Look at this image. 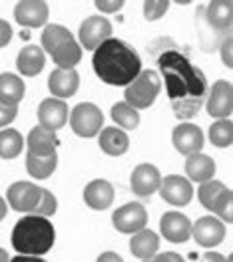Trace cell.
<instances>
[{"instance_id": "7bdbcfd3", "label": "cell", "mask_w": 233, "mask_h": 262, "mask_svg": "<svg viewBox=\"0 0 233 262\" xmlns=\"http://www.w3.org/2000/svg\"><path fill=\"white\" fill-rule=\"evenodd\" d=\"M6 213H8V203H6V201L0 196V221L6 216Z\"/></svg>"}, {"instance_id": "2e32d148", "label": "cell", "mask_w": 233, "mask_h": 262, "mask_svg": "<svg viewBox=\"0 0 233 262\" xmlns=\"http://www.w3.org/2000/svg\"><path fill=\"white\" fill-rule=\"evenodd\" d=\"M203 20L213 32H231L233 22V2L231 0H213L203 6Z\"/></svg>"}, {"instance_id": "e575fe53", "label": "cell", "mask_w": 233, "mask_h": 262, "mask_svg": "<svg viewBox=\"0 0 233 262\" xmlns=\"http://www.w3.org/2000/svg\"><path fill=\"white\" fill-rule=\"evenodd\" d=\"M16 115H18V105H4V103H0V127L6 129V125L12 123Z\"/></svg>"}, {"instance_id": "1f68e13d", "label": "cell", "mask_w": 233, "mask_h": 262, "mask_svg": "<svg viewBox=\"0 0 233 262\" xmlns=\"http://www.w3.org/2000/svg\"><path fill=\"white\" fill-rule=\"evenodd\" d=\"M209 141L216 147H229L233 143V123L231 119H217L209 127Z\"/></svg>"}, {"instance_id": "5b68a950", "label": "cell", "mask_w": 233, "mask_h": 262, "mask_svg": "<svg viewBox=\"0 0 233 262\" xmlns=\"http://www.w3.org/2000/svg\"><path fill=\"white\" fill-rule=\"evenodd\" d=\"M198 196H200L201 207L219 214L221 223H231L233 221V195L229 187H225L221 181L211 179L207 183H201Z\"/></svg>"}, {"instance_id": "f35d334b", "label": "cell", "mask_w": 233, "mask_h": 262, "mask_svg": "<svg viewBox=\"0 0 233 262\" xmlns=\"http://www.w3.org/2000/svg\"><path fill=\"white\" fill-rule=\"evenodd\" d=\"M150 262H185L182 254L178 252H162V254H156Z\"/></svg>"}, {"instance_id": "d4e9b609", "label": "cell", "mask_w": 233, "mask_h": 262, "mask_svg": "<svg viewBox=\"0 0 233 262\" xmlns=\"http://www.w3.org/2000/svg\"><path fill=\"white\" fill-rule=\"evenodd\" d=\"M100 147L110 157H120L130 147V137L120 127H104L100 131Z\"/></svg>"}, {"instance_id": "ab89813d", "label": "cell", "mask_w": 233, "mask_h": 262, "mask_svg": "<svg viewBox=\"0 0 233 262\" xmlns=\"http://www.w3.org/2000/svg\"><path fill=\"white\" fill-rule=\"evenodd\" d=\"M200 262H231V256H223V254H219V252L209 250V252H205V254L201 256Z\"/></svg>"}, {"instance_id": "277c9868", "label": "cell", "mask_w": 233, "mask_h": 262, "mask_svg": "<svg viewBox=\"0 0 233 262\" xmlns=\"http://www.w3.org/2000/svg\"><path fill=\"white\" fill-rule=\"evenodd\" d=\"M162 92V78L156 70H142L130 85H126L124 103L133 110H148Z\"/></svg>"}, {"instance_id": "8fae6325", "label": "cell", "mask_w": 233, "mask_h": 262, "mask_svg": "<svg viewBox=\"0 0 233 262\" xmlns=\"http://www.w3.org/2000/svg\"><path fill=\"white\" fill-rule=\"evenodd\" d=\"M158 191L166 203L176 207H185L193 196V185L182 175H167L162 177V185Z\"/></svg>"}, {"instance_id": "74e56055", "label": "cell", "mask_w": 233, "mask_h": 262, "mask_svg": "<svg viewBox=\"0 0 233 262\" xmlns=\"http://www.w3.org/2000/svg\"><path fill=\"white\" fill-rule=\"evenodd\" d=\"M10 40H12V26H10L6 20L0 18V48L8 46Z\"/></svg>"}, {"instance_id": "f546056e", "label": "cell", "mask_w": 233, "mask_h": 262, "mask_svg": "<svg viewBox=\"0 0 233 262\" xmlns=\"http://www.w3.org/2000/svg\"><path fill=\"white\" fill-rule=\"evenodd\" d=\"M24 149V139L16 129H6L0 131V157L2 159H14L22 153Z\"/></svg>"}, {"instance_id": "9c48e42d", "label": "cell", "mask_w": 233, "mask_h": 262, "mask_svg": "<svg viewBox=\"0 0 233 262\" xmlns=\"http://www.w3.org/2000/svg\"><path fill=\"white\" fill-rule=\"evenodd\" d=\"M80 44L86 50H96L108 38H112V22L104 16H88L78 30Z\"/></svg>"}, {"instance_id": "ba28073f", "label": "cell", "mask_w": 233, "mask_h": 262, "mask_svg": "<svg viewBox=\"0 0 233 262\" xmlns=\"http://www.w3.org/2000/svg\"><path fill=\"white\" fill-rule=\"evenodd\" d=\"M207 114L216 119H227L233 110V90L231 83L225 80H217L209 90H207Z\"/></svg>"}, {"instance_id": "d6a6232c", "label": "cell", "mask_w": 233, "mask_h": 262, "mask_svg": "<svg viewBox=\"0 0 233 262\" xmlns=\"http://www.w3.org/2000/svg\"><path fill=\"white\" fill-rule=\"evenodd\" d=\"M56 209H58V203H56V196L52 195L48 189H42L40 191V199H38V203H36V207H34L32 214H38V216H52V214L56 213Z\"/></svg>"}, {"instance_id": "7402d4cb", "label": "cell", "mask_w": 233, "mask_h": 262, "mask_svg": "<svg viewBox=\"0 0 233 262\" xmlns=\"http://www.w3.org/2000/svg\"><path fill=\"white\" fill-rule=\"evenodd\" d=\"M44 66H46V56H44V50L40 46L28 44L20 50L16 58V68L22 76L34 78L44 70Z\"/></svg>"}, {"instance_id": "30bf717a", "label": "cell", "mask_w": 233, "mask_h": 262, "mask_svg": "<svg viewBox=\"0 0 233 262\" xmlns=\"http://www.w3.org/2000/svg\"><path fill=\"white\" fill-rule=\"evenodd\" d=\"M40 191L42 187L34 185V183H28V181H18L14 185L8 187L6 191V201L8 205L16 211V213H26L32 214L34 207L40 199Z\"/></svg>"}, {"instance_id": "ee69618b", "label": "cell", "mask_w": 233, "mask_h": 262, "mask_svg": "<svg viewBox=\"0 0 233 262\" xmlns=\"http://www.w3.org/2000/svg\"><path fill=\"white\" fill-rule=\"evenodd\" d=\"M0 262H10V256H8V252L4 248H0Z\"/></svg>"}, {"instance_id": "d590c367", "label": "cell", "mask_w": 233, "mask_h": 262, "mask_svg": "<svg viewBox=\"0 0 233 262\" xmlns=\"http://www.w3.org/2000/svg\"><path fill=\"white\" fill-rule=\"evenodd\" d=\"M96 8L106 14H114L120 8H124V0H96Z\"/></svg>"}, {"instance_id": "4fadbf2b", "label": "cell", "mask_w": 233, "mask_h": 262, "mask_svg": "<svg viewBox=\"0 0 233 262\" xmlns=\"http://www.w3.org/2000/svg\"><path fill=\"white\" fill-rule=\"evenodd\" d=\"M68 105L64 103V99H56V98H46L40 101L38 105V121H40V127L48 131L62 129L68 121Z\"/></svg>"}, {"instance_id": "60d3db41", "label": "cell", "mask_w": 233, "mask_h": 262, "mask_svg": "<svg viewBox=\"0 0 233 262\" xmlns=\"http://www.w3.org/2000/svg\"><path fill=\"white\" fill-rule=\"evenodd\" d=\"M96 262H124V258L118 252H114V250H106V252H102L100 256H98Z\"/></svg>"}, {"instance_id": "ffe728a7", "label": "cell", "mask_w": 233, "mask_h": 262, "mask_svg": "<svg viewBox=\"0 0 233 262\" xmlns=\"http://www.w3.org/2000/svg\"><path fill=\"white\" fill-rule=\"evenodd\" d=\"M48 88L56 99L72 98L80 88V76L76 70H58L56 68L50 74Z\"/></svg>"}, {"instance_id": "cb8c5ba5", "label": "cell", "mask_w": 233, "mask_h": 262, "mask_svg": "<svg viewBox=\"0 0 233 262\" xmlns=\"http://www.w3.org/2000/svg\"><path fill=\"white\" fill-rule=\"evenodd\" d=\"M158 248H160V236L150 229H142L138 230L135 234H132V241H130V250L135 258H142V260H148L153 258L158 254Z\"/></svg>"}, {"instance_id": "e0dca14e", "label": "cell", "mask_w": 233, "mask_h": 262, "mask_svg": "<svg viewBox=\"0 0 233 262\" xmlns=\"http://www.w3.org/2000/svg\"><path fill=\"white\" fill-rule=\"evenodd\" d=\"M191 236L200 246H217L225 238V225L217 216H201L191 225Z\"/></svg>"}, {"instance_id": "3957f363", "label": "cell", "mask_w": 233, "mask_h": 262, "mask_svg": "<svg viewBox=\"0 0 233 262\" xmlns=\"http://www.w3.org/2000/svg\"><path fill=\"white\" fill-rule=\"evenodd\" d=\"M10 241H12V248L18 254L44 256L54 246L56 230L46 216L26 214L14 225Z\"/></svg>"}, {"instance_id": "603a6c76", "label": "cell", "mask_w": 233, "mask_h": 262, "mask_svg": "<svg viewBox=\"0 0 233 262\" xmlns=\"http://www.w3.org/2000/svg\"><path fill=\"white\" fill-rule=\"evenodd\" d=\"M56 147H58V137L54 131L36 125L28 133V153L34 157H50L56 153Z\"/></svg>"}, {"instance_id": "ac0fdd59", "label": "cell", "mask_w": 233, "mask_h": 262, "mask_svg": "<svg viewBox=\"0 0 233 262\" xmlns=\"http://www.w3.org/2000/svg\"><path fill=\"white\" fill-rule=\"evenodd\" d=\"M160 230H162L164 238H167L169 243L180 245V243L189 241V236H191V221L183 213L169 211V213H166L162 216Z\"/></svg>"}, {"instance_id": "7c38bea8", "label": "cell", "mask_w": 233, "mask_h": 262, "mask_svg": "<svg viewBox=\"0 0 233 262\" xmlns=\"http://www.w3.org/2000/svg\"><path fill=\"white\" fill-rule=\"evenodd\" d=\"M130 185H132V191L135 196H142V199L151 196L162 185V173L156 165L140 163L132 171Z\"/></svg>"}, {"instance_id": "9a60e30c", "label": "cell", "mask_w": 233, "mask_h": 262, "mask_svg": "<svg viewBox=\"0 0 233 262\" xmlns=\"http://www.w3.org/2000/svg\"><path fill=\"white\" fill-rule=\"evenodd\" d=\"M48 4L42 0H22L14 8V20L24 28H42L48 20Z\"/></svg>"}, {"instance_id": "4316f807", "label": "cell", "mask_w": 233, "mask_h": 262, "mask_svg": "<svg viewBox=\"0 0 233 262\" xmlns=\"http://www.w3.org/2000/svg\"><path fill=\"white\" fill-rule=\"evenodd\" d=\"M70 40H74L72 32L68 30L66 26H60V24H48L44 26V32H42V48L44 52L52 56L60 46L68 44Z\"/></svg>"}, {"instance_id": "484cf974", "label": "cell", "mask_w": 233, "mask_h": 262, "mask_svg": "<svg viewBox=\"0 0 233 262\" xmlns=\"http://www.w3.org/2000/svg\"><path fill=\"white\" fill-rule=\"evenodd\" d=\"M24 98V82L16 74H0V103L18 105Z\"/></svg>"}, {"instance_id": "5bb4252c", "label": "cell", "mask_w": 233, "mask_h": 262, "mask_svg": "<svg viewBox=\"0 0 233 262\" xmlns=\"http://www.w3.org/2000/svg\"><path fill=\"white\" fill-rule=\"evenodd\" d=\"M171 141H173V147L187 157V155L200 153L203 149V131L200 129V125L191 121H182L171 133Z\"/></svg>"}, {"instance_id": "44dd1931", "label": "cell", "mask_w": 233, "mask_h": 262, "mask_svg": "<svg viewBox=\"0 0 233 262\" xmlns=\"http://www.w3.org/2000/svg\"><path fill=\"white\" fill-rule=\"evenodd\" d=\"M185 173L193 183H207L216 175V161L205 153H193L185 157Z\"/></svg>"}, {"instance_id": "6da1fadb", "label": "cell", "mask_w": 233, "mask_h": 262, "mask_svg": "<svg viewBox=\"0 0 233 262\" xmlns=\"http://www.w3.org/2000/svg\"><path fill=\"white\" fill-rule=\"evenodd\" d=\"M158 68L166 83L167 98L171 101V112L178 119H191L198 114L207 96V78L198 66L178 50L173 44L160 50Z\"/></svg>"}, {"instance_id": "d6986e66", "label": "cell", "mask_w": 233, "mask_h": 262, "mask_svg": "<svg viewBox=\"0 0 233 262\" xmlns=\"http://www.w3.org/2000/svg\"><path fill=\"white\" fill-rule=\"evenodd\" d=\"M114 187L112 183L106 179H94L90 181L84 189V201L90 209L94 211H106L114 203Z\"/></svg>"}, {"instance_id": "83f0119b", "label": "cell", "mask_w": 233, "mask_h": 262, "mask_svg": "<svg viewBox=\"0 0 233 262\" xmlns=\"http://www.w3.org/2000/svg\"><path fill=\"white\" fill-rule=\"evenodd\" d=\"M52 60L58 70H74L82 60V46L76 40H70L52 54Z\"/></svg>"}, {"instance_id": "8992f818", "label": "cell", "mask_w": 233, "mask_h": 262, "mask_svg": "<svg viewBox=\"0 0 233 262\" xmlns=\"http://www.w3.org/2000/svg\"><path fill=\"white\" fill-rule=\"evenodd\" d=\"M68 121H70V127L72 131L78 135V137H94L102 131L104 125V114L96 103H90V101H84L78 103L70 115H68Z\"/></svg>"}, {"instance_id": "f6af8a7d", "label": "cell", "mask_w": 233, "mask_h": 262, "mask_svg": "<svg viewBox=\"0 0 233 262\" xmlns=\"http://www.w3.org/2000/svg\"><path fill=\"white\" fill-rule=\"evenodd\" d=\"M151 260V258H148V260H142V262H150Z\"/></svg>"}, {"instance_id": "f1b7e54d", "label": "cell", "mask_w": 233, "mask_h": 262, "mask_svg": "<svg viewBox=\"0 0 233 262\" xmlns=\"http://www.w3.org/2000/svg\"><path fill=\"white\" fill-rule=\"evenodd\" d=\"M56 165H58V153H54L50 157H34L30 153H26V171L32 179H48L56 171Z\"/></svg>"}, {"instance_id": "836d02e7", "label": "cell", "mask_w": 233, "mask_h": 262, "mask_svg": "<svg viewBox=\"0 0 233 262\" xmlns=\"http://www.w3.org/2000/svg\"><path fill=\"white\" fill-rule=\"evenodd\" d=\"M169 8V2L167 0H146L144 2V16L146 20H160L164 16Z\"/></svg>"}, {"instance_id": "4dcf8cb0", "label": "cell", "mask_w": 233, "mask_h": 262, "mask_svg": "<svg viewBox=\"0 0 233 262\" xmlns=\"http://www.w3.org/2000/svg\"><path fill=\"white\" fill-rule=\"evenodd\" d=\"M110 115H112V119L120 125V129H124V131L135 129V127L140 125V112L133 110V107H130V105L124 103V101L114 103Z\"/></svg>"}, {"instance_id": "b9f144b4", "label": "cell", "mask_w": 233, "mask_h": 262, "mask_svg": "<svg viewBox=\"0 0 233 262\" xmlns=\"http://www.w3.org/2000/svg\"><path fill=\"white\" fill-rule=\"evenodd\" d=\"M10 262H46L42 256H26V254H18Z\"/></svg>"}, {"instance_id": "8d00e7d4", "label": "cell", "mask_w": 233, "mask_h": 262, "mask_svg": "<svg viewBox=\"0 0 233 262\" xmlns=\"http://www.w3.org/2000/svg\"><path fill=\"white\" fill-rule=\"evenodd\" d=\"M231 46H233V42H231V34H229V36H225V38H223V42H221V46H219V54H221V60H223V64L227 66V68H231V66H233Z\"/></svg>"}, {"instance_id": "52a82bcc", "label": "cell", "mask_w": 233, "mask_h": 262, "mask_svg": "<svg viewBox=\"0 0 233 262\" xmlns=\"http://www.w3.org/2000/svg\"><path fill=\"white\" fill-rule=\"evenodd\" d=\"M112 223H114L116 230H120L122 234H135L138 230L146 229V225H148L146 207L135 203V201L126 203L112 214Z\"/></svg>"}, {"instance_id": "7a4b0ae2", "label": "cell", "mask_w": 233, "mask_h": 262, "mask_svg": "<svg viewBox=\"0 0 233 262\" xmlns=\"http://www.w3.org/2000/svg\"><path fill=\"white\" fill-rule=\"evenodd\" d=\"M92 66H94L96 76L104 83L126 88L140 76L142 58L124 40L108 38L104 44L94 50Z\"/></svg>"}]
</instances>
